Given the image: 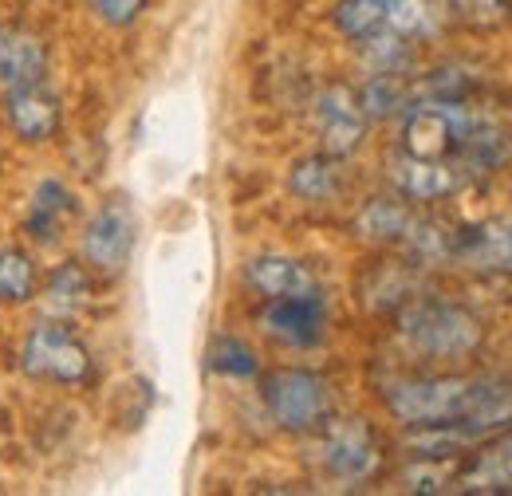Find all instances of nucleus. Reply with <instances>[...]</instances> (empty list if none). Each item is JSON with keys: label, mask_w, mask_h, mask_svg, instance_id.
Here are the masks:
<instances>
[{"label": "nucleus", "mask_w": 512, "mask_h": 496, "mask_svg": "<svg viewBox=\"0 0 512 496\" xmlns=\"http://www.w3.org/2000/svg\"><path fill=\"white\" fill-rule=\"evenodd\" d=\"M245 280H249V288L260 292L264 300L316 296L320 292L316 276L300 260H292V256H256V260H249V268H245Z\"/></svg>", "instance_id": "15"}, {"label": "nucleus", "mask_w": 512, "mask_h": 496, "mask_svg": "<svg viewBox=\"0 0 512 496\" xmlns=\"http://www.w3.org/2000/svg\"><path fill=\"white\" fill-rule=\"evenodd\" d=\"M386 410L402 426H457L469 441L512 430V386L465 374L394 378L383 390Z\"/></svg>", "instance_id": "1"}, {"label": "nucleus", "mask_w": 512, "mask_h": 496, "mask_svg": "<svg viewBox=\"0 0 512 496\" xmlns=\"http://www.w3.org/2000/svg\"><path fill=\"white\" fill-rule=\"evenodd\" d=\"M36 296V264L20 248H0V304H28Z\"/></svg>", "instance_id": "20"}, {"label": "nucleus", "mask_w": 512, "mask_h": 496, "mask_svg": "<svg viewBox=\"0 0 512 496\" xmlns=\"http://www.w3.org/2000/svg\"><path fill=\"white\" fill-rule=\"evenodd\" d=\"M390 182L410 201H442L465 186L469 174L457 162H426V158H410L398 150L390 154Z\"/></svg>", "instance_id": "13"}, {"label": "nucleus", "mask_w": 512, "mask_h": 496, "mask_svg": "<svg viewBox=\"0 0 512 496\" xmlns=\"http://www.w3.org/2000/svg\"><path fill=\"white\" fill-rule=\"evenodd\" d=\"M398 335L426 359H465L481 347V323L446 300H414L398 315Z\"/></svg>", "instance_id": "4"}, {"label": "nucleus", "mask_w": 512, "mask_h": 496, "mask_svg": "<svg viewBox=\"0 0 512 496\" xmlns=\"http://www.w3.org/2000/svg\"><path fill=\"white\" fill-rule=\"evenodd\" d=\"M134 237H138L134 209L123 197H115L87 221V229H83V260L103 276H119L127 268L130 252H134Z\"/></svg>", "instance_id": "8"}, {"label": "nucleus", "mask_w": 512, "mask_h": 496, "mask_svg": "<svg viewBox=\"0 0 512 496\" xmlns=\"http://www.w3.org/2000/svg\"><path fill=\"white\" fill-rule=\"evenodd\" d=\"M71 213H75V197L67 193V186L60 178H48V182H40L36 193H32L24 229L32 233V241L52 245V241H60V233H64V225L71 221Z\"/></svg>", "instance_id": "16"}, {"label": "nucleus", "mask_w": 512, "mask_h": 496, "mask_svg": "<svg viewBox=\"0 0 512 496\" xmlns=\"http://www.w3.org/2000/svg\"><path fill=\"white\" fill-rule=\"evenodd\" d=\"M323 465L339 477V481H371L383 465V445L375 430L363 418H339V422H323Z\"/></svg>", "instance_id": "7"}, {"label": "nucleus", "mask_w": 512, "mask_h": 496, "mask_svg": "<svg viewBox=\"0 0 512 496\" xmlns=\"http://www.w3.org/2000/svg\"><path fill=\"white\" fill-rule=\"evenodd\" d=\"M209 371L217 374H233V378H253L260 371V359L249 343L233 339V335H217L209 343Z\"/></svg>", "instance_id": "22"}, {"label": "nucleus", "mask_w": 512, "mask_h": 496, "mask_svg": "<svg viewBox=\"0 0 512 496\" xmlns=\"http://www.w3.org/2000/svg\"><path fill=\"white\" fill-rule=\"evenodd\" d=\"M20 367L40 378V382H83L91 374V351L83 347V339L67 327V323H40L28 331L24 351H20Z\"/></svg>", "instance_id": "6"}, {"label": "nucleus", "mask_w": 512, "mask_h": 496, "mask_svg": "<svg viewBox=\"0 0 512 496\" xmlns=\"http://www.w3.org/2000/svg\"><path fill=\"white\" fill-rule=\"evenodd\" d=\"M260 394L272 422L288 434H312L331 418V386L312 371H296V367L272 371Z\"/></svg>", "instance_id": "5"}, {"label": "nucleus", "mask_w": 512, "mask_h": 496, "mask_svg": "<svg viewBox=\"0 0 512 496\" xmlns=\"http://www.w3.org/2000/svg\"><path fill=\"white\" fill-rule=\"evenodd\" d=\"M48 79V44L20 24H0V95Z\"/></svg>", "instance_id": "11"}, {"label": "nucleus", "mask_w": 512, "mask_h": 496, "mask_svg": "<svg viewBox=\"0 0 512 496\" xmlns=\"http://www.w3.org/2000/svg\"><path fill=\"white\" fill-rule=\"evenodd\" d=\"M485 126V119L461 103V99H426L418 107L406 111L398 150L410 158H426V162H457L469 146V138ZM465 170V166H461Z\"/></svg>", "instance_id": "2"}, {"label": "nucleus", "mask_w": 512, "mask_h": 496, "mask_svg": "<svg viewBox=\"0 0 512 496\" xmlns=\"http://www.w3.org/2000/svg\"><path fill=\"white\" fill-rule=\"evenodd\" d=\"M323 323H327V308L323 296H284V300H268V308L260 311V327L292 347H312L323 339Z\"/></svg>", "instance_id": "12"}, {"label": "nucleus", "mask_w": 512, "mask_h": 496, "mask_svg": "<svg viewBox=\"0 0 512 496\" xmlns=\"http://www.w3.org/2000/svg\"><path fill=\"white\" fill-rule=\"evenodd\" d=\"M316 126H320L323 154L331 158L355 154L367 134V115L359 107V95L351 87H327L316 99Z\"/></svg>", "instance_id": "10"}, {"label": "nucleus", "mask_w": 512, "mask_h": 496, "mask_svg": "<svg viewBox=\"0 0 512 496\" xmlns=\"http://www.w3.org/2000/svg\"><path fill=\"white\" fill-rule=\"evenodd\" d=\"M442 0H343L335 4V28L351 40H426L442 28Z\"/></svg>", "instance_id": "3"}, {"label": "nucleus", "mask_w": 512, "mask_h": 496, "mask_svg": "<svg viewBox=\"0 0 512 496\" xmlns=\"http://www.w3.org/2000/svg\"><path fill=\"white\" fill-rule=\"evenodd\" d=\"M91 300V276L79 264H60L48 280V308L60 315H75Z\"/></svg>", "instance_id": "21"}, {"label": "nucleus", "mask_w": 512, "mask_h": 496, "mask_svg": "<svg viewBox=\"0 0 512 496\" xmlns=\"http://www.w3.org/2000/svg\"><path fill=\"white\" fill-rule=\"evenodd\" d=\"M465 20L473 24H497L505 20V12L512 8V0H449Z\"/></svg>", "instance_id": "23"}, {"label": "nucleus", "mask_w": 512, "mask_h": 496, "mask_svg": "<svg viewBox=\"0 0 512 496\" xmlns=\"http://www.w3.org/2000/svg\"><path fill=\"white\" fill-rule=\"evenodd\" d=\"M339 186H343V174H339V158L331 154L304 158L292 170V193H300L304 201H331Z\"/></svg>", "instance_id": "19"}, {"label": "nucleus", "mask_w": 512, "mask_h": 496, "mask_svg": "<svg viewBox=\"0 0 512 496\" xmlns=\"http://www.w3.org/2000/svg\"><path fill=\"white\" fill-rule=\"evenodd\" d=\"M4 115H8V126L16 130V138H24V142H48L60 130L64 107H60V99L44 83H36V87H24V91L4 95Z\"/></svg>", "instance_id": "14"}, {"label": "nucleus", "mask_w": 512, "mask_h": 496, "mask_svg": "<svg viewBox=\"0 0 512 496\" xmlns=\"http://www.w3.org/2000/svg\"><path fill=\"white\" fill-rule=\"evenodd\" d=\"M414 221H418V217H414L402 201L379 197V201H371V205L359 213L355 229H359V237L379 241V245H406L410 233H414Z\"/></svg>", "instance_id": "18"}, {"label": "nucleus", "mask_w": 512, "mask_h": 496, "mask_svg": "<svg viewBox=\"0 0 512 496\" xmlns=\"http://www.w3.org/2000/svg\"><path fill=\"white\" fill-rule=\"evenodd\" d=\"M461 493H512V430L497 441L453 481Z\"/></svg>", "instance_id": "17"}, {"label": "nucleus", "mask_w": 512, "mask_h": 496, "mask_svg": "<svg viewBox=\"0 0 512 496\" xmlns=\"http://www.w3.org/2000/svg\"><path fill=\"white\" fill-rule=\"evenodd\" d=\"M449 260L469 272H512V217H493L457 229Z\"/></svg>", "instance_id": "9"}, {"label": "nucleus", "mask_w": 512, "mask_h": 496, "mask_svg": "<svg viewBox=\"0 0 512 496\" xmlns=\"http://www.w3.org/2000/svg\"><path fill=\"white\" fill-rule=\"evenodd\" d=\"M91 8L99 12L103 24H111V28H127V24L138 20V12L146 8V0H91Z\"/></svg>", "instance_id": "24"}]
</instances>
